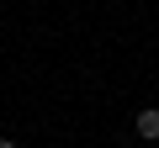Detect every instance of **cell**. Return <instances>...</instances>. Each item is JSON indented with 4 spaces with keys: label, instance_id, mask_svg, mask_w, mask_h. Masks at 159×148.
<instances>
[{
    "label": "cell",
    "instance_id": "7a4b0ae2",
    "mask_svg": "<svg viewBox=\"0 0 159 148\" xmlns=\"http://www.w3.org/2000/svg\"><path fill=\"white\" fill-rule=\"evenodd\" d=\"M0 148H16V143H11V137H0Z\"/></svg>",
    "mask_w": 159,
    "mask_h": 148
},
{
    "label": "cell",
    "instance_id": "6da1fadb",
    "mask_svg": "<svg viewBox=\"0 0 159 148\" xmlns=\"http://www.w3.org/2000/svg\"><path fill=\"white\" fill-rule=\"evenodd\" d=\"M138 137L143 143H159V106H143L138 111Z\"/></svg>",
    "mask_w": 159,
    "mask_h": 148
}]
</instances>
